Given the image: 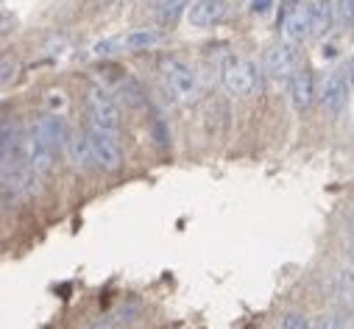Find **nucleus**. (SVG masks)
<instances>
[{
    "label": "nucleus",
    "instance_id": "obj_24",
    "mask_svg": "<svg viewBox=\"0 0 354 329\" xmlns=\"http://www.w3.org/2000/svg\"><path fill=\"white\" fill-rule=\"evenodd\" d=\"M351 265H354V245H351Z\"/></svg>",
    "mask_w": 354,
    "mask_h": 329
},
{
    "label": "nucleus",
    "instance_id": "obj_13",
    "mask_svg": "<svg viewBox=\"0 0 354 329\" xmlns=\"http://www.w3.org/2000/svg\"><path fill=\"white\" fill-rule=\"evenodd\" d=\"M313 95H315L313 73H310V70H299V73H296V78L290 81V104H293V109H296V112L310 109Z\"/></svg>",
    "mask_w": 354,
    "mask_h": 329
},
{
    "label": "nucleus",
    "instance_id": "obj_4",
    "mask_svg": "<svg viewBox=\"0 0 354 329\" xmlns=\"http://www.w3.org/2000/svg\"><path fill=\"white\" fill-rule=\"evenodd\" d=\"M265 73H268L277 84H290L299 73V53L293 50V42L274 45L265 53Z\"/></svg>",
    "mask_w": 354,
    "mask_h": 329
},
{
    "label": "nucleus",
    "instance_id": "obj_18",
    "mask_svg": "<svg viewBox=\"0 0 354 329\" xmlns=\"http://www.w3.org/2000/svg\"><path fill=\"white\" fill-rule=\"evenodd\" d=\"M340 20L346 26H354V0H340Z\"/></svg>",
    "mask_w": 354,
    "mask_h": 329
},
{
    "label": "nucleus",
    "instance_id": "obj_23",
    "mask_svg": "<svg viewBox=\"0 0 354 329\" xmlns=\"http://www.w3.org/2000/svg\"><path fill=\"white\" fill-rule=\"evenodd\" d=\"M90 329H109V326H106V323H93Z\"/></svg>",
    "mask_w": 354,
    "mask_h": 329
},
{
    "label": "nucleus",
    "instance_id": "obj_7",
    "mask_svg": "<svg viewBox=\"0 0 354 329\" xmlns=\"http://www.w3.org/2000/svg\"><path fill=\"white\" fill-rule=\"evenodd\" d=\"M346 95H348V75H343L340 70H332L321 84V106L332 118H340L346 106Z\"/></svg>",
    "mask_w": 354,
    "mask_h": 329
},
{
    "label": "nucleus",
    "instance_id": "obj_6",
    "mask_svg": "<svg viewBox=\"0 0 354 329\" xmlns=\"http://www.w3.org/2000/svg\"><path fill=\"white\" fill-rule=\"evenodd\" d=\"M187 23L196 28H212L218 23L226 20L229 15V3L226 0H190L187 6Z\"/></svg>",
    "mask_w": 354,
    "mask_h": 329
},
{
    "label": "nucleus",
    "instance_id": "obj_9",
    "mask_svg": "<svg viewBox=\"0 0 354 329\" xmlns=\"http://www.w3.org/2000/svg\"><path fill=\"white\" fill-rule=\"evenodd\" d=\"M285 39L288 42H301L310 37V9L301 6V0H285Z\"/></svg>",
    "mask_w": 354,
    "mask_h": 329
},
{
    "label": "nucleus",
    "instance_id": "obj_22",
    "mask_svg": "<svg viewBox=\"0 0 354 329\" xmlns=\"http://www.w3.org/2000/svg\"><path fill=\"white\" fill-rule=\"evenodd\" d=\"M348 81H354V59L348 62Z\"/></svg>",
    "mask_w": 354,
    "mask_h": 329
},
{
    "label": "nucleus",
    "instance_id": "obj_11",
    "mask_svg": "<svg viewBox=\"0 0 354 329\" xmlns=\"http://www.w3.org/2000/svg\"><path fill=\"white\" fill-rule=\"evenodd\" d=\"M64 151H67V156H70V162H73V168H78V171H90L93 164H98L86 131H84V134H81V131H73Z\"/></svg>",
    "mask_w": 354,
    "mask_h": 329
},
{
    "label": "nucleus",
    "instance_id": "obj_8",
    "mask_svg": "<svg viewBox=\"0 0 354 329\" xmlns=\"http://www.w3.org/2000/svg\"><path fill=\"white\" fill-rule=\"evenodd\" d=\"M56 148L42 137L37 134L34 129L28 131V168L37 173V176H48L56 164Z\"/></svg>",
    "mask_w": 354,
    "mask_h": 329
},
{
    "label": "nucleus",
    "instance_id": "obj_3",
    "mask_svg": "<svg viewBox=\"0 0 354 329\" xmlns=\"http://www.w3.org/2000/svg\"><path fill=\"white\" fill-rule=\"evenodd\" d=\"M86 137H90V145H93L98 168L118 171L123 164V148H120V140H118V129H104L98 123H90Z\"/></svg>",
    "mask_w": 354,
    "mask_h": 329
},
{
    "label": "nucleus",
    "instance_id": "obj_19",
    "mask_svg": "<svg viewBox=\"0 0 354 329\" xmlns=\"http://www.w3.org/2000/svg\"><path fill=\"white\" fill-rule=\"evenodd\" d=\"M271 6H274V0H251V3H248V12H251V15H265Z\"/></svg>",
    "mask_w": 354,
    "mask_h": 329
},
{
    "label": "nucleus",
    "instance_id": "obj_17",
    "mask_svg": "<svg viewBox=\"0 0 354 329\" xmlns=\"http://www.w3.org/2000/svg\"><path fill=\"white\" fill-rule=\"evenodd\" d=\"M282 329H313V326H310V321L301 312H288L282 318Z\"/></svg>",
    "mask_w": 354,
    "mask_h": 329
},
{
    "label": "nucleus",
    "instance_id": "obj_21",
    "mask_svg": "<svg viewBox=\"0 0 354 329\" xmlns=\"http://www.w3.org/2000/svg\"><path fill=\"white\" fill-rule=\"evenodd\" d=\"M318 329H348V326H343L337 318H324V321L318 323Z\"/></svg>",
    "mask_w": 354,
    "mask_h": 329
},
{
    "label": "nucleus",
    "instance_id": "obj_1",
    "mask_svg": "<svg viewBox=\"0 0 354 329\" xmlns=\"http://www.w3.org/2000/svg\"><path fill=\"white\" fill-rule=\"evenodd\" d=\"M159 70H162V81H165L167 93H170L176 101L190 104V101H196V98H198V93H201L198 73H196L187 62L176 59V56H167V59H162Z\"/></svg>",
    "mask_w": 354,
    "mask_h": 329
},
{
    "label": "nucleus",
    "instance_id": "obj_20",
    "mask_svg": "<svg viewBox=\"0 0 354 329\" xmlns=\"http://www.w3.org/2000/svg\"><path fill=\"white\" fill-rule=\"evenodd\" d=\"M15 75V62H9V59H3V75H0V81L3 84H9V78Z\"/></svg>",
    "mask_w": 354,
    "mask_h": 329
},
{
    "label": "nucleus",
    "instance_id": "obj_10",
    "mask_svg": "<svg viewBox=\"0 0 354 329\" xmlns=\"http://www.w3.org/2000/svg\"><path fill=\"white\" fill-rule=\"evenodd\" d=\"M34 131L42 134L56 151H64L67 142H70V134H73V131L67 129L64 118H59V115H42V118L34 123Z\"/></svg>",
    "mask_w": 354,
    "mask_h": 329
},
{
    "label": "nucleus",
    "instance_id": "obj_5",
    "mask_svg": "<svg viewBox=\"0 0 354 329\" xmlns=\"http://www.w3.org/2000/svg\"><path fill=\"white\" fill-rule=\"evenodd\" d=\"M86 115H90V123H98L104 129H120V109L104 90L86 93Z\"/></svg>",
    "mask_w": 354,
    "mask_h": 329
},
{
    "label": "nucleus",
    "instance_id": "obj_15",
    "mask_svg": "<svg viewBox=\"0 0 354 329\" xmlns=\"http://www.w3.org/2000/svg\"><path fill=\"white\" fill-rule=\"evenodd\" d=\"M187 0H148V9L162 20V23H173L176 15L185 9Z\"/></svg>",
    "mask_w": 354,
    "mask_h": 329
},
{
    "label": "nucleus",
    "instance_id": "obj_2",
    "mask_svg": "<svg viewBox=\"0 0 354 329\" xmlns=\"http://www.w3.org/2000/svg\"><path fill=\"white\" fill-rule=\"evenodd\" d=\"M221 81L232 95H251L257 90V67L248 59L229 53L221 62Z\"/></svg>",
    "mask_w": 354,
    "mask_h": 329
},
{
    "label": "nucleus",
    "instance_id": "obj_12",
    "mask_svg": "<svg viewBox=\"0 0 354 329\" xmlns=\"http://www.w3.org/2000/svg\"><path fill=\"white\" fill-rule=\"evenodd\" d=\"M310 9V37H326L332 31V23H335V6L332 0H313L307 6Z\"/></svg>",
    "mask_w": 354,
    "mask_h": 329
},
{
    "label": "nucleus",
    "instance_id": "obj_16",
    "mask_svg": "<svg viewBox=\"0 0 354 329\" xmlns=\"http://www.w3.org/2000/svg\"><path fill=\"white\" fill-rule=\"evenodd\" d=\"M337 288H340V299L354 304V274L343 271V274L337 276Z\"/></svg>",
    "mask_w": 354,
    "mask_h": 329
},
{
    "label": "nucleus",
    "instance_id": "obj_14",
    "mask_svg": "<svg viewBox=\"0 0 354 329\" xmlns=\"http://www.w3.org/2000/svg\"><path fill=\"white\" fill-rule=\"evenodd\" d=\"M118 42H120V50H151L162 42V34L151 31V28H137V31H129L126 37H120Z\"/></svg>",
    "mask_w": 354,
    "mask_h": 329
}]
</instances>
